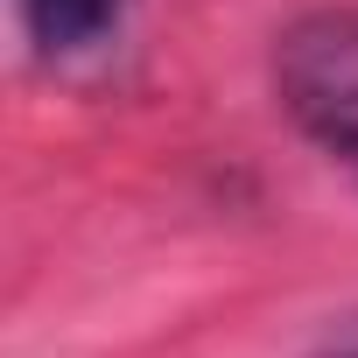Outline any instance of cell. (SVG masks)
<instances>
[{"mask_svg": "<svg viewBox=\"0 0 358 358\" xmlns=\"http://www.w3.org/2000/svg\"><path fill=\"white\" fill-rule=\"evenodd\" d=\"M274 92L295 127L358 176V8L302 15L274 50Z\"/></svg>", "mask_w": 358, "mask_h": 358, "instance_id": "6da1fadb", "label": "cell"}, {"mask_svg": "<svg viewBox=\"0 0 358 358\" xmlns=\"http://www.w3.org/2000/svg\"><path fill=\"white\" fill-rule=\"evenodd\" d=\"M127 15V0H22V22L43 50H92L99 36H113V22Z\"/></svg>", "mask_w": 358, "mask_h": 358, "instance_id": "7a4b0ae2", "label": "cell"}, {"mask_svg": "<svg viewBox=\"0 0 358 358\" xmlns=\"http://www.w3.org/2000/svg\"><path fill=\"white\" fill-rule=\"evenodd\" d=\"M316 358H358V316H351V323H344V330H330V337H323V351H316Z\"/></svg>", "mask_w": 358, "mask_h": 358, "instance_id": "3957f363", "label": "cell"}]
</instances>
